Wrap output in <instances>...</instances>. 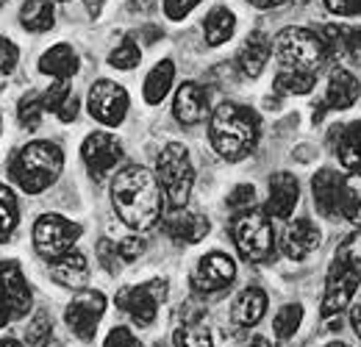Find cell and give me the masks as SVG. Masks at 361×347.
Segmentation results:
<instances>
[{
  "label": "cell",
  "instance_id": "6da1fadb",
  "mask_svg": "<svg viewBox=\"0 0 361 347\" xmlns=\"http://www.w3.org/2000/svg\"><path fill=\"white\" fill-rule=\"evenodd\" d=\"M111 206L117 217L134 231H147L161 217L159 178L142 164L123 167L111 181Z\"/></svg>",
  "mask_w": 361,
  "mask_h": 347
},
{
  "label": "cell",
  "instance_id": "7a4b0ae2",
  "mask_svg": "<svg viewBox=\"0 0 361 347\" xmlns=\"http://www.w3.org/2000/svg\"><path fill=\"white\" fill-rule=\"evenodd\" d=\"M262 136V120L253 109L242 103H220L212 111L209 120V139L212 147L226 159V162H242L247 159Z\"/></svg>",
  "mask_w": 361,
  "mask_h": 347
},
{
  "label": "cell",
  "instance_id": "3957f363",
  "mask_svg": "<svg viewBox=\"0 0 361 347\" xmlns=\"http://www.w3.org/2000/svg\"><path fill=\"white\" fill-rule=\"evenodd\" d=\"M61 170H64V153L56 142H47V139L23 145L8 162L11 181L25 195H42L59 181Z\"/></svg>",
  "mask_w": 361,
  "mask_h": 347
},
{
  "label": "cell",
  "instance_id": "277c9868",
  "mask_svg": "<svg viewBox=\"0 0 361 347\" xmlns=\"http://www.w3.org/2000/svg\"><path fill=\"white\" fill-rule=\"evenodd\" d=\"M275 56L283 64V70H298L317 75L322 64L331 59V47L322 37H317L309 28H283L275 37Z\"/></svg>",
  "mask_w": 361,
  "mask_h": 347
},
{
  "label": "cell",
  "instance_id": "5b68a950",
  "mask_svg": "<svg viewBox=\"0 0 361 347\" xmlns=\"http://www.w3.org/2000/svg\"><path fill=\"white\" fill-rule=\"evenodd\" d=\"M231 236H233V245L239 250V256L245 261H267L275 253V231H272V222L264 212H256V209H247V212H239L231 219Z\"/></svg>",
  "mask_w": 361,
  "mask_h": 347
},
{
  "label": "cell",
  "instance_id": "8992f818",
  "mask_svg": "<svg viewBox=\"0 0 361 347\" xmlns=\"http://www.w3.org/2000/svg\"><path fill=\"white\" fill-rule=\"evenodd\" d=\"M156 178H159V186L164 189V195L170 200V209H183L189 195H192V186H195V167H192L189 150L178 142H170L159 153Z\"/></svg>",
  "mask_w": 361,
  "mask_h": 347
},
{
  "label": "cell",
  "instance_id": "52a82bcc",
  "mask_svg": "<svg viewBox=\"0 0 361 347\" xmlns=\"http://www.w3.org/2000/svg\"><path fill=\"white\" fill-rule=\"evenodd\" d=\"M84 228L61 214H42L34 225V248L42 259L53 261L73 250V245L81 239Z\"/></svg>",
  "mask_w": 361,
  "mask_h": 347
},
{
  "label": "cell",
  "instance_id": "ba28073f",
  "mask_svg": "<svg viewBox=\"0 0 361 347\" xmlns=\"http://www.w3.org/2000/svg\"><path fill=\"white\" fill-rule=\"evenodd\" d=\"M361 286V267L350 264V261L334 256V264L328 269V278H325V295H322V317L331 319L336 317L339 311H345L356 289Z\"/></svg>",
  "mask_w": 361,
  "mask_h": 347
},
{
  "label": "cell",
  "instance_id": "9c48e42d",
  "mask_svg": "<svg viewBox=\"0 0 361 347\" xmlns=\"http://www.w3.org/2000/svg\"><path fill=\"white\" fill-rule=\"evenodd\" d=\"M164 298H167V281L164 278H153V281L139 284V286H126L117 295V305L134 319V325L147 328V325L156 322L159 303H164Z\"/></svg>",
  "mask_w": 361,
  "mask_h": 347
},
{
  "label": "cell",
  "instance_id": "30bf717a",
  "mask_svg": "<svg viewBox=\"0 0 361 347\" xmlns=\"http://www.w3.org/2000/svg\"><path fill=\"white\" fill-rule=\"evenodd\" d=\"M87 109H90L92 120H97L100 126L117 128V126H123V120L128 114V92L117 81L100 78L90 87Z\"/></svg>",
  "mask_w": 361,
  "mask_h": 347
},
{
  "label": "cell",
  "instance_id": "8fae6325",
  "mask_svg": "<svg viewBox=\"0 0 361 347\" xmlns=\"http://www.w3.org/2000/svg\"><path fill=\"white\" fill-rule=\"evenodd\" d=\"M103 314H106V295L94 289H81L64 308V322L78 339L92 342Z\"/></svg>",
  "mask_w": 361,
  "mask_h": 347
},
{
  "label": "cell",
  "instance_id": "7c38bea8",
  "mask_svg": "<svg viewBox=\"0 0 361 347\" xmlns=\"http://www.w3.org/2000/svg\"><path fill=\"white\" fill-rule=\"evenodd\" d=\"M81 159L94 181L106 178L123 159V142L109 130H94L81 145Z\"/></svg>",
  "mask_w": 361,
  "mask_h": 347
},
{
  "label": "cell",
  "instance_id": "4fadbf2b",
  "mask_svg": "<svg viewBox=\"0 0 361 347\" xmlns=\"http://www.w3.org/2000/svg\"><path fill=\"white\" fill-rule=\"evenodd\" d=\"M0 303L8 308L11 317H25L31 311L34 295L23 275L20 261H0Z\"/></svg>",
  "mask_w": 361,
  "mask_h": 347
},
{
  "label": "cell",
  "instance_id": "5bb4252c",
  "mask_svg": "<svg viewBox=\"0 0 361 347\" xmlns=\"http://www.w3.org/2000/svg\"><path fill=\"white\" fill-rule=\"evenodd\" d=\"M233 278H236L233 259L220 253V250H214V253H209V256H203L197 261V267L192 272V286L197 292H220V289L233 284Z\"/></svg>",
  "mask_w": 361,
  "mask_h": 347
},
{
  "label": "cell",
  "instance_id": "9a60e30c",
  "mask_svg": "<svg viewBox=\"0 0 361 347\" xmlns=\"http://www.w3.org/2000/svg\"><path fill=\"white\" fill-rule=\"evenodd\" d=\"M312 192H314V206L322 217L339 219L345 206V178L336 170H319L312 178Z\"/></svg>",
  "mask_w": 361,
  "mask_h": 347
},
{
  "label": "cell",
  "instance_id": "2e32d148",
  "mask_svg": "<svg viewBox=\"0 0 361 347\" xmlns=\"http://www.w3.org/2000/svg\"><path fill=\"white\" fill-rule=\"evenodd\" d=\"M209 89L200 87L197 81H183L173 100V114L180 126H197L209 114Z\"/></svg>",
  "mask_w": 361,
  "mask_h": 347
},
{
  "label": "cell",
  "instance_id": "e0dca14e",
  "mask_svg": "<svg viewBox=\"0 0 361 347\" xmlns=\"http://www.w3.org/2000/svg\"><path fill=\"white\" fill-rule=\"evenodd\" d=\"M209 219L197 212H189L186 206L183 209H170V214L164 217V233L178 242V245H197L206 239L209 233Z\"/></svg>",
  "mask_w": 361,
  "mask_h": 347
},
{
  "label": "cell",
  "instance_id": "ac0fdd59",
  "mask_svg": "<svg viewBox=\"0 0 361 347\" xmlns=\"http://www.w3.org/2000/svg\"><path fill=\"white\" fill-rule=\"evenodd\" d=\"M300 200V183L292 173H275L270 178V197L264 214L272 219H289Z\"/></svg>",
  "mask_w": 361,
  "mask_h": 347
},
{
  "label": "cell",
  "instance_id": "d6986e66",
  "mask_svg": "<svg viewBox=\"0 0 361 347\" xmlns=\"http://www.w3.org/2000/svg\"><path fill=\"white\" fill-rule=\"evenodd\" d=\"M319 228H317L312 219H295L286 225L283 231V239H281V248H283V256L292 261H303L309 259L319 248Z\"/></svg>",
  "mask_w": 361,
  "mask_h": 347
},
{
  "label": "cell",
  "instance_id": "ffe728a7",
  "mask_svg": "<svg viewBox=\"0 0 361 347\" xmlns=\"http://www.w3.org/2000/svg\"><path fill=\"white\" fill-rule=\"evenodd\" d=\"M47 272H50V278H53L59 286L81 292V289L87 286V281H90V261H87L84 253L70 250V253H64V256L50 261V269H47Z\"/></svg>",
  "mask_w": 361,
  "mask_h": 347
},
{
  "label": "cell",
  "instance_id": "44dd1931",
  "mask_svg": "<svg viewBox=\"0 0 361 347\" xmlns=\"http://www.w3.org/2000/svg\"><path fill=\"white\" fill-rule=\"evenodd\" d=\"M359 95L361 87L359 81H356V75L350 70H345V67H336L331 73V78H328V92H325L322 106L334 109V111H345V109H350L359 100Z\"/></svg>",
  "mask_w": 361,
  "mask_h": 347
},
{
  "label": "cell",
  "instance_id": "7402d4cb",
  "mask_svg": "<svg viewBox=\"0 0 361 347\" xmlns=\"http://www.w3.org/2000/svg\"><path fill=\"white\" fill-rule=\"evenodd\" d=\"M272 53V44L270 39L262 34V31H253L245 44L239 47V53H236V67H239V73L245 75V78H259L262 75V70H264V64H267V59H270Z\"/></svg>",
  "mask_w": 361,
  "mask_h": 347
},
{
  "label": "cell",
  "instance_id": "603a6c76",
  "mask_svg": "<svg viewBox=\"0 0 361 347\" xmlns=\"http://www.w3.org/2000/svg\"><path fill=\"white\" fill-rule=\"evenodd\" d=\"M267 314V292L259 286H247L231 308V322L236 328H253Z\"/></svg>",
  "mask_w": 361,
  "mask_h": 347
},
{
  "label": "cell",
  "instance_id": "cb8c5ba5",
  "mask_svg": "<svg viewBox=\"0 0 361 347\" xmlns=\"http://www.w3.org/2000/svg\"><path fill=\"white\" fill-rule=\"evenodd\" d=\"M334 153L339 156V164L350 173L361 170V120L334 128Z\"/></svg>",
  "mask_w": 361,
  "mask_h": 347
},
{
  "label": "cell",
  "instance_id": "d4e9b609",
  "mask_svg": "<svg viewBox=\"0 0 361 347\" xmlns=\"http://www.w3.org/2000/svg\"><path fill=\"white\" fill-rule=\"evenodd\" d=\"M39 73H45V75L56 78V81L73 78L78 73V53L73 50V44L67 42L53 44L50 50L42 53V59H39Z\"/></svg>",
  "mask_w": 361,
  "mask_h": 347
},
{
  "label": "cell",
  "instance_id": "484cf974",
  "mask_svg": "<svg viewBox=\"0 0 361 347\" xmlns=\"http://www.w3.org/2000/svg\"><path fill=\"white\" fill-rule=\"evenodd\" d=\"M328 47L339 53L345 61L361 67V28L356 25H328L325 28Z\"/></svg>",
  "mask_w": 361,
  "mask_h": 347
},
{
  "label": "cell",
  "instance_id": "4316f807",
  "mask_svg": "<svg viewBox=\"0 0 361 347\" xmlns=\"http://www.w3.org/2000/svg\"><path fill=\"white\" fill-rule=\"evenodd\" d=\"M173 78H176V64H173V59L159 61V64L147 73V78H145V87H142L145 103H147V106H159V103L170 95Z\"/></svg>",
  "mask_w": 361,
  "mask_h": 347
},
{
  "label": "cell",
  "instance_id": "83f0119b",
  "mask_svg": "<svg viewBox=\"0 0 361 347\" xmlns=\"http://www.w3.org/2000/svg\"><path fill=\"white\" fill-rule=\"evenodd\" d=\"M56 23L53 0H25L20 8V25L31 34H45Z\"/></svg>",
  "mask_w": 361,
  "mask_h": 347
},
{
  "label": "cell",
  "instance_id": "f1b7e54d",
  "mask_svg": "<svg viewBox=\"0 0 361 347\" xmlns=\"http://www.w3.org/2000/svg\"><path fill=\"white\" fill-rule=\"evenodd\" d=\"M233 28H236V17H233V11L226 8V6L212 8L206 14V20H203V37H206V42L212 44V47L226 44L233 37Z\"/></svg>",
  "mask_w": 361,
  "mask_h": 347
},
{
  "label": "cell",
  "instance_id": "f546056e",
  "mask_svg": "<svg viewBox=\"0 0 361 347\" xmlns=\"http://www.w3.org/2000/svg\"><path fill=\"white\" fill-rule=\"evenodd\" d=\"M317 75H309V73H298V70H278L275 81H272V89L275 95H309L312 87H314Z\"/></svg>",
  "mask_w": 361,
  "mask_h": 347
},
{
  "label": "cell",
  "instance_id": "4dcf8cb0",
  "mask_svg": "<svg viewBox=\"0 0 361 347\" xmlns=\"http://www.w3.org/2000/svg\"><path fill=\"white\" fill-rule=\"evenodd\" d=\"M17 222H20L17 197H14V192L6 183H0V242H8L11 239Z\"/></svg>",
  "mask_w": 361,
  "mask_h": 347
},
{
  "label": "cell",
  "instance_id": "1f68e13d",
  "mask_svg": "<svg viewBox=\"0 0 361 347\" xmlns=\"http://www.w3.org/2000/svg\"><path fill=\"white\" fill-rule=\"evenodd\" d=\"M42 114H45V103H42V95L39 92H28L20 97L17 103V120L20 126L28 130L39 128L42 126Z\"/></svg>",
  "mask_w": 361,
  "mask_h": 347
},
{
  "label": "cell",
  "instance_id": "d6a6232c",
  "mask_svg": "<svg viewBox=\"0 0 361 347\" xmlns=\"http://www.w3.org/2000/svg\"><path fill=\"white\" fill-rule=\"evenodd\" d=\"M300 322H303V308H300L298 303H289L275 314V319H272V331H275L278 339H292V336L298 334Z\"/></svg>",
  "mask_w": 361,
  "mask_h": 347
},
{
  "label": "cell",
  "instance_id": "836d02e7",
  "mask_svg": "<svg viewBox=\"0 0 361 347\" xmlns=\"http://www.w3.org/2000/svg\"><path fill=\"white\" fill-rule=\"evenodd\" d=\"M342 217L356 222L361 228V170L345 178V206H342Z\"/></svg>",
  "mask_w": 361,
  "mask_h": 347
},
{
  "label": "cell",
  "instance_id": "e575fe53",
  "mask_svg": "<svg viewBox=\"0 0 361 347\" xmlns=\"http://www.w3.org/2000/svg\"><path fill=\"white\" fill-rule=\"evenodd\" d=\"M139 61H142V50H139L136 39H131V37H126L123 42L109 53V64L114 70H134Z\"/></svg>",
  "mask_w": 361,
  "mask_h": 347
},
{
  "label": "cell",
  "instance_id": "d590c367",
  "mask_svg": "<svg viewBox=\"0 0 361 347\" xmlns=\"http://www.w3.org/2000/svg\"><path fill=\"white\" fill-rule=\"evenodd\" d=\"M50 339H53V317L47 311H39L28 322L25 342H28V347H50Z\"/></svg>",
  "mask_w": 361,
  "mask_h": 347
},
{
  "label": "cell",
  "instance_id": "8d00e7d4",
  "mask_svg": "<svg viewBox=\"0 0 361 347\" xmlns=\"http://www.w3.org/2000/svg\"><path fill=\"white\" fill-rule=\"evenodd\" d=\"M173 345L176 347H214V342H212V334H209L203 325L186 322V325H180L178 331H176Z\"/></svg>",
  "mask_w": 361,
  "mask_h": 347
},
{
  "label": "cell",
  "instance_id": "74e56055",
  "mask_svg": "<svg viewBox=\"0 0 361 347\" xmlns=\"http://www.w3.org/2000/svg\"><path fill=\"white\" fill-rule=\"evenodd\" d=\"M253 203H256V186H253V183H239V186H233L231 195H228V209H231L233 214L253 209Z\"/></svg>",
  "mask_w": 361,
  "mask_h": 347
},
{
  "label": "cell",
  "instance_id": "f35d334b",
  "mask_svg": "<svg viewBox=\"0 0 361 347\" xmlns=\"http://www.w3.org/2000/svg\"><path fill=\"white\" fill-rule=\"evenodd\" d=\"M73 92L67 87V81H56L53 87L47 89L45 95H42V103H45V111H53V114H59V109H61V103L70 97Z\"/></svg>",
  "mask_w": 361,
  "mask_h": 347
},
{
  "label": "cell",
  "instance_id": "ab89813d",
  "mask_svg": "<svg viewBox=\"0 0 361 347\" xmlns=\"http://www.w3.org/2000/svg\"><path fill=\"white\" fill-rule=\"evenodd\" d=\"M17 61H20V47L11 42V39L0 37V75H8V73H14Z\"/></svg>",
  "mask_w": 361,
  "mask_h": 347
},
{
  "label": "cell",
  "instance_id": "60d3db41",
  "mask_svg": "<svg viewBox=\"0 0 361 347\" xmlns=\"http://www.w3.org/2000/svg\"><path fill=\"white\" fill-rule=\"evenodd\" d=\"M336 256L345 261H350V264H356V267H361V228L356 231V233H350V236L339 245Z\"/></svg>",
  "mask_w": 361,
  "mask_h": 347
},
{
  "label": "cell",
  "instance_id": "b9f144b4",
  "mask_svg": "<svg viewBox=\"0 0 361 347\" xmlns=\"http://www.w3.org/2000/svg\"><path fill=\"white\" fill-rule=\"evenodd\" d=\"M97 259L103 261V267H106L109 272H120V267H123V259H120V253H117V242H109V239H103V242L97 245Z\"/></svg>",
  "mask_w": 361,
  "mask_h": 347
},
{
  "label": "cell",
  "instance_id": "7bdbcfd3",
  "mask_svg": "<svg viewBox=\"0 0 361 347\" xmlns=\"http://www.w3.org/2000/svg\"><path fill=\"white\" fill-rule=\"evenodd\" d=\"M103 347H142V342H139V336H134V331L117 325V328H111V334L106 336Z\"/></svg>",
  "mask_w": 361,
  "mask_h": 347
},
{
  "label": "cell",
  "instance_id": "ee69618b",
  "mask_svg": "<svg viewBox=\"0 0 361 347\" xmlns=\"http://www.w3.org/2000/svg\"><path fill=\"white\" fill-rule=\"evenodd\" d=\"M117 253H120L123 261H136L145 253V239H139V236H126V239H120V242H117Z\"/></svg>",
  "mask_w": 361,
  "mask_h": 347
},
{
  "label": "cell",
  "instance_id": "f6af8a7d",
  "mask_svg": "<svg viewBox=\"0 0 361 347\" xmlns=\"http://www.w3.org/2000/svg\"><path fill=\"white\" fill-rule=\"evenodd\" d=\"M203 0H164V17L167 20H183L195 6H200Z\"/></svg>",
  "mask_w": 361,
  "mask_h": 347
},
{
  "label": "cell",
  "instance_id": "bcb514c9",
  "mask_svg": "<svg viewBox=\"0 0 361 347\" xmlns=\"http://www.w3.org/2000/svg\"><path fill=\"white\" fill-rule=\"evenodd\" d=\"M325 8L339 17H356L361 14V0H325Z\"/></svg>",
  "mask_w": 361,
  "mask_h": 347
},
{
  "label": "cell",
  "instance_id": "7dc6e473",
  "mask_svg": "<svg viewBox=\"0 0 361 347\" xmlns=\"http://www.w3.org/2000/svg\"><path fill=\"white\" fill-rule=\"evenodd\" d=\"M75 117H78V97L70 95V97L61 103V109H59V120H61V123H73Z\"/></svg>",
  "mask_w": 361,
  "mask_h": 347
},
{
  "label": "cell",
  "instance_id": "c3c4849f",
  "mask_svg": "<svg viewBox=\"0 0 361 347\" xmlns=\"http://www.w3.org/2000/svg\"><path fill=\"white\" fill-rule=\"evenodd\" d=\"M87 3V11H90L92 17H100V11H103V3L106 0H84Z\"/></svg>",
  "mask_w": 361,
  "mask_h": 347
},
{
  "label": "cell",
  "instance_id": "681fc988",
  "mask_svg": "<svg viewBox=\"0 0 361 347\" xmlns=\"http://www.w3.org/2000/svg\"><path fill=\"white\" fill-rule=\"evenodd\" d=\"M250 6H256V8H275V6H281V3H286V0H247Z\"/></svg>",
  "mask_w": 361,
  "mask_h": 347
},
{
  "label": "cell",
  "instance_id": "f907efd6",
  "mask_svg": "<svg viewBox=\"0 0 361 347\" xmlns=\"http://www.w3.org/2000/svg\"><path fill=\"white\" fill-rule=\"evenodd\" d=\"M350 322H353V331H356V336L361 339V305L353 308V314H350Z\"/></svg>",
  "mask_w": 361,
  "mask_h": 347
},
{
  "label": "cell",
  "instance_id": "816d5d0a",
  "mask_svg": "<svg viewBox=\"0 0 361 347\" xmlns=\"http://www.w3.org/2000/svg\"><path fill=\"white\" fill-rule=\"evenodd\" d=\"M8 319H14V317L8 314V308H6V305L0 303V328H6V322H8Z\"/></svg>",
  "mask_w": 361,
  "mask_h": 347
},
{
  "label": "cell",
  "instance_id": "f5cc1de1",
  "mask_svg": "<svg viewBox=\"0 0 361 347\" xmlns=\"http://www.w3.org/2000/svg\"><path fill=\"white\" fill-rule=\"evenodd\" d=\"M245 347H272V345L267 342V339H264V336H256L250 345H245Z\"/></svg>",
  "mask_w": 361,
  "mask_h": 347
},
{
  "label": "cell",
  "instance_id": "db71d44e",
  "mask_svg": "<svg viewBox=\"0 0 361 347\" xmlns=\"http://www.w3.org/2000/svg\"><path fill=\"white\" fill-rule=\"evenodd\" d=\"M0 347H23L17 339H0Z\"/></svg>",
  "mask_w": 361,
  "mask_h": 347
},
{
  "label": "cell",
  "instance_id": "11a10c76",
  "mask_svg": "<svg viewBox=\"0 0 361 347\" xmlns=\"http://www.w3.org/2000/svg\"><path fill=\"white\" fill-rule=\"evenodd\" d=\"M325 347H348V345H342V342H334V345H325Z\"/></svg>",
  "mask_w": 361,
  "mask_h": 347
},
{
  "label": "cell",
  "instance_id": "9f6ffc18",
  "mask_svg": "<svg viewBox=\"0 0 361 347\" xmlns=\"http://www.w3.org/2000/svg\"><path fill=\"white\" fill-rule=\"evenodd\" d=\"M0 6H3V0H0Z\"/></svg>",
  "mask_w": 361,
  "mask_h": 347
},
{
  "label": "cell",
  "instance_id": "6f0895ef",
  "mask_svg": "<svg viewBox=\"0 0 361 347\" xmlns=\"http://www.w3.org/2000/svg\"><path fill=\"white\" fill-rule=\"evenodd\" d=\"M0 128H3V126H0Z\"/></svg>",
  "mask_w": 361,
  "mask_h": 347
}]
</instances>
